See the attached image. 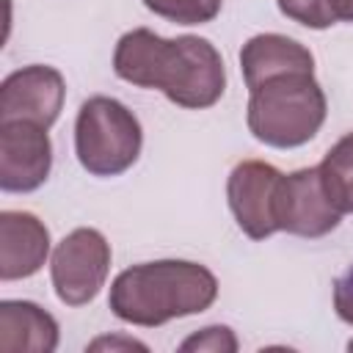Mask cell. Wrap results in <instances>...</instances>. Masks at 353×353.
<instances>
[{
    "label": "cell",
    "instance_id": "6da1fadb",
    "mask_svg": "<svg viewBox=\"0 0 353 353\" xmlns=\"http://www.w3.org/2000/svg\"><path fill=\"white\" fill-rule=\"evenodd\" d=\"M113 72L138 88H157L168 102L204 110L226 91L223 58L210 39H163L149 28L127 30L113 50Z\"/></svg>",
    "mask_w": 353,
    "mask_h": 353
},
{
    "label": "cell",
    "instance_id": "7a4b0ae2",
    "mask_svg": "<svg viewBox=\"0 0 353 353\" xmlns=\"http://www.w3.org/2000/svg\"><path fill=\"white\" fill-rule=\"evenodd\" d=\"M218 298L215 273L190 259H154L121 270L108 295L110 312L141 328L207 312Z\"/></svg>",
    "mask_w": 353,
    "mask_h": 353
},
{
    "label": "cell",
    "instance_id": "3957f363",
    "mask_svg": "<svg viewBox=\"0 0 353 353\" xmlns=\"http://www.w3.org/2000/svg\"><path fill=\"white\" fill-rule=\"evenodd\" d=\"M328 113L325 91L314 72H284L268 77L248 91V132L273 149H295L309 143Z\"/></svg>",
    "mask_w": 353,
    "mask_h": 353
},
{
    "label": "cell",
    "instance_id": "277c9868",
    "mask_svg": "<svg viewBox=\"0 0 353 353\" xmlns=\"http://www.w3.org/2000/svg\"><path fill=\"white\" fill-rule=\"evenodd\" d=\"M143 130L135 113L113 97H88L74 119V154L91 176H119L135 165Z\"/></svg>",
    "mask_w": 353,
    "mask_h": 353
},
{
    "label": "cell",
    "instance_id": "5b68a950",
    "mask_svg": "<svg viewBox=\"0 0 353 353\" xmlns=\"http://www.w3.org/2000/svg\"><path fill=\"white\" fill-rule=\"evenodd\" d=\"M110 243L99 229L80 226L69 232L52 251L50 279L55 295L66 306H85L105 287L110 270Z\"/></svg>",
    "mask_w": 353,
    "mask_h": 353
},
{
    "label": "cell",
    "instance_id": "8992f818",
    "mask_svg": "<svg viewBox=\"0 0 353 353\" xmlns=\"http://www.w3.org/2000/svg\"><path fill=\"white\" fill-rule=\"evenodd\" d=\"M273 215L279 232L298 237H325L342 221V212L323 190L317 165L281 174L273 199Z\"/></svg>",
    "mask_w": 353,
    "mask_h": 353
},
{
    "label": "cell",
    "instance_id": "52a82bcc",
    "mask_svg": "<svg viewBox=\"0 0 353 353\" xmlns=\"http://www.w3.org/2000/svg\"><path fill=\"white\" fill-rule=\"evenodd\" d=\"M52 168V141L47 127L25 119L0 121V188L6 193H33Z\"/></svg>",
    "mask_w": 353,
    "mask_h": 353
},
{
    "label": "cell",
    "instance_id": "ba28073f",
    "mask_svg": "<svg viewBox=\"0 0 353 353\" xmlns=\"http://www.w3.org/2000/svg\"><path fill=\"white\" fill-rule=\"evenodd\" d=\"M281 171L265 160H243L226 179V201L237 226L251 240H265L279 232L273 215V199Z\"/></svg>",
    "mask_w": 353,
    "mask_h": 353
},
{
    "label": "cell",
    "instance_id": "9c48e42d",
    "mask_svg": "<svg viewBox=\"0 0 353 353\" xmlns=\"http://www.w3.org/2000/svg\"><path fill=\"white\" fill-rule=\"evenodd\" d=\"M63 97L66 83L55 66H22L0 83V121L25 119L50 130L61 116Z\"/></svg>",
    "mask_w": 353,
    "mask_h": 353
},
{
    "label": "cell",
    "instance_id": "30bf717a",
    "mask_svg": "<svg viewBox=\"0 0 353 353\" xmlns=\"http://www.w3.org/2000/svg\"><path fill=\"white\" fill-rule=\"evenodd\" d=\"M50 256V229L33 212H0V279L17 281L39 273Z\"/></svg>",
    "mask_w": 353,
    "mask_h": 353
},
{
    "label": "cell",
    "instance_id": "8fae6325",
    "mask_svg": "<svg viewBox=\"0 0 353 353\" xmlns=\"http://www.w3.org/2000/svg\"><path fill=\"white\" fill-rule=\"evenodd\" d=\"M240 72L245 88H256L268 77L284 72H314V55L301 41L281 33L251 36L240 50Z\"/></svg>",
    "mask_w": 353,
    "mask_h": 353
},
{
    "label": "cell",
    "instance_id": "7c38bea8",
    "mask_svg": "<svg viewBox=\"0 0 353 353\" xmlns=\"http://www.w3.org/2000/svg\"><path fill=\"white\" fill-rule=\"evenodd\" d=\"M58 320L33 301H0V350L52 353L58 347Z\"/></svg>",
    "mask_w": 353,
    "mask_h": 353
},
{
    "label": "cell",
    "instance_id": "4fadbf2b",
    "mask_svg": "<svg viewBox=\"0 0 353 353\" xmlns=\"http://www.w3.org/2000/svg\"><path fill=\"white\" fill-rule=\"evenodd\" d=\"M320 182L331 204L345 215L353 212V132L339 138L323 157Z\"/></svg>",
    "mask_w": 353,
    "mask_h": 353
},
{
    "label": "cell",
    "instance_id": "5bb4252c",
    "mask_svg": "<svg viewBox=\"0 0 353 353\" xmlns=\"http://www.w3.org/2000/svg\"><path fill=\"white\" fill-rule=\"evenodd\" d=\"M143 6L176 25H204L221 14L223 0H143Z\"/></svg>",
    "mask_w": 353,
    "mask_h": 353
},
{
    "label": "cell",
    "instance_id": "9a60e30c",
    "mask_svg": "<svg viewBox=\"0 0 353 353\" xmlns=\"http://www.w3.org/2000/svg\"><path fill=\"white\" fill-rule=\"evenodd\" d=\"M276 6L287 19L303 28H312V30H325L336 25L328 0H276Z\"/></svg>",
    "mask_w": 353,
    "mask_h": 353
},
{
    "label": "cell",
    "instance_id": "2e32d148",
    "mask_svg": "<svg viewBox=\"0 0 353 353\" xmlns=\"http://www.w3.org/2000/svg\"><path fill=\"white\" fill-rule=\"evenodd\" d=\"M182 353H234L237 350V336L229 325H207L196 334H190L182 345Z\"/></svg>",
    "mask_w": 353,
    "mask_h": 353
},
{
    "label": "cell",
    "instance_id": "e0dca14e",
    "mask_svg": "<svg viewBox=\"0 0 353 353\" xmlns=\"http://www.w3.org/2000/svg\"><path fill=\"white\" fill-rule=\"evenodd\" d=\"M334 312L342 323L353 325V265L334 281Z\"/></svg>",
    "mask_w": 353,
    "mask_h": 353
},
{
    "label": "cell",
    "instance_id": "ac0fdd59",
    "mask_svg": "<svg viewBox=\"0 0 353 353\" xmlns=\"http://www.w3.org/2000/svg\"><path fill=\"white\" fill-rule=\"evenodd\" d=\"M336 22H353V0H328Z\"/></svg>",
    "mask_w": 353,
    "mask_h": 353
},
{
    "label": "cell",
    "instance_id": "d6986e66",
    "mask_svg": "<svg viewBox=\"0 0 353 353\" xmlns=\"http://www.w3.org/2000/svg\"><path fill=\"white\" fill-rule=\"evenodd\" d=\"M347 350H353V339H350V342H347Z\"/></svg>",
    "mask_w": 353,
    "mask_h": 353
}]
</instances>
